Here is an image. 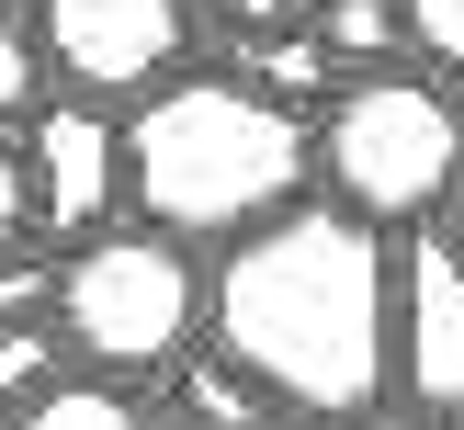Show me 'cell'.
<instances>
[{
  "label": "cell",
  "instance_id": "cell-11",
  "mask_svg": "<svg viewBox=\"0 0 464 430\" xmlns=\"http://www.w3.org/2000/svg\"><path fill=\"white\" fill-rule=\"evenodd\" d=\"M34 125L45 113V45H34V23H0V125Z\"/></svg>",
  "mask_w": 464,
  "mask_h": 430
},
{
  "label": "cell",
  "instance_id": "cell-5",
  "mask_svg": "<svg viewBox=\"0 0 464 430\" xmlns=\"http://www.w3.org/2000/svg\"><path fill=\"white\" fill-rule=\"evenodd\" d=\"M45 80H68L80 102H148L159 80H181L193 57V0H34Z\"/></svg>",
  "mask_w": 464,
  "mask_h": 430
},
{
  "label": "cell",
  "instance_id": "cell-14",
  "mask_svg": "<svg viewBox=\"0 0 464 430\" xmlns=\"http://www.w3.org/2000/svg\"><path fill=\"white\" fill-rule=\"evenodd\" d=\"M23 226H34V181H23V148L0 136V249H12Z\"/></svg>",
  "mask_w": 464,
  "mask_h": 430
},
{
  "label": "cell",
  "instance_id": "cell-6",
  "mask_svg": "<svg viewBox=\"0 0 464 430\" xmlns=\"http://www.w3.org/2000/svg\"><path fill=\"white\" fill-rule=\"evenodd\" d=\"M23 181H34V226L45 238H102L113 204H125V125H113L102 102H45L34 125H23Z\"/></svg>",
  "mask_w": 464,
  "mask_h": 430
},
{
  "label": "cell",
  "instance_id": "cell-13",
  "mask_svg": "<svg viewBox=\"0 0 464 430\" xmlns=\"http://www.w3.org/2000/svg\"><path fill=\"white\" fill-rule=\"evenodd\" d=\"M204 12L238 34H295V23H317V0H204Z\"/></svg>",
  "mask_w": 464,
  "mask_h": 430
},
{
  "label": "cell",
  "instance_id": "cell-15",
  "mask_svg": "<svg viewBox=\"0 0 464 430\" xmlns=\"http://www.w3.org/2000/svg\"><path fill=\"white\" fill-rule=\"evenodd\" d=\"M352 430H453V419H420V407H374V419H352Z\"/></svg>",
  "mask_w": 464,
  "mask_h": 430
},
{
  "label": "cell",
  "instance_id": "cell-1",
  "mask_svg": "<svg viewBox=\"0 0 464 430\" xmlns=\"http://www.w3.org/2000/svg\"><path fill=\"white\" fill-rule=\"evenodd\" d=\"M204 339L284 419H329V430L374 419L397 385V249H385V226L340 215V204H295V215L249 226L204 272Z\"/></svg>",
  "mask_w": 464,
  "mask_h": 430
},
{
  "label": "cell",
  "instance_id": "cell-16",
  "mask_svg": "<svg viewBox=\"0 0 464 430\" xmlns=\"http://www.w3.org/2000/svg\"><path fill=\"white\" fill-rule=\"evenodd\" d=\"M453 238H464V226H453Z\"/></svg>",
  "mask_w": 464,
  "mask_h": 430
},
{
  "label": "cell",
  "instance_id": "cell-9",
  "mask_svg": "<svg viewBox=\"0 0 464 430\" xmlns=\"http://www.w3.org/2000/svg\"><path fill=\"white\" fill-rule=\"evenodd\" d=\"M317 34H329L340 68H362V57H385V45H408V34H397V0H317Z\"/></svg>",
  "mask_w": 464,
  "mask_h": 430
},
{
  "label": "cell",
  "instance_id": "cell-8",
  "mask_svg": "<svg viewBox=\"0 0 464 430\" xmlns=\"http://www.w3.org/2000/svg\"><path fill=\"white\" fill-rule=\"evenodd\" d=\"M0 430H148V407H136L113 374H57L45 397H23Z\"/></svg>",
  "mask_w": 464,
  "mask_h": 430
},
{
  "label": "cell",
  "instance_id": "cell-7",
  "mask_svg": "<svg viewBox=\"0 0 464 430\" xmlns=\"http://www.w3.org/2000/svg\"><path fill=\"white\" fill-rule=\"evenodd\" d=\"M397 397L420 419H464V238L397 249Z\"/></svg>",
  "mask_w": 464,
  "mask_h": 430
},
{
  "label": "cell",
  "instance_id": "cell-3",
  "mask_svg": "<svg viewBox=\"0 0 464 430\" xmlns=\"http://www.w3.org/2000/svg\"><path fill=\"white\" fill-rule=\"evenodd\" d=\"M317 181L362 226H420L464 204V91L430 68H362L317 113Z\"/></svg>",
  "mask_w": 464,
  "mask_h": 430
},
{
  "label": "cell",
  "instance_id": "cell-2",
  "mask_svg": "<svg viewBox=\"0 0 464 430\" xmlns=\"http://www.w3.org/2000/svg\"><path fill=\"white\" fill-rule=\"evenodd\" d=\"M306 170H317V125L295 102H272L261 80L193 68L125 113V204L136 226H159L181 249H238L249 226L295 215Z\"/></svg>",
  "mask_w": 464,
  "mask_h": 430
},
{
  "label": "cell",
  "instance_id": "cell-4",
  "mask_svg": "<svg viewBox=\"0 0 464 430\" xmlns=\"http://www.w3.org/2000/svg\"><path fill=\"white\" fill-rule=\"evenodd\" d=\"M45 329H57V351L80 374H113V385L170 374L181 339L204 329V272L159 226H102L45 272Z\"/></svg>",
  "mask_w": 464,
  "mask_h": 430
},
{
  "label": "cell",
  "instance_id": "cell-12",
  "mask_svg": "<svg viewBox=\"0 0 464 430\" xmlns=\"http://www.w3.org/2000/svg\"><path fill=\"white\" fill-rule=\"evenodd\" d=\"M57 362H68L57 329H0V397H12V407L45 397V385H57Z\"/></svg>",
  "mask_w": 464,
  "mask_h": 430
},
{
  "label": "cell",
  "instance_id": "cell-10",
  "mask_svg": "<svg viewBox=\"0 0 464 430\" xmlns=\"http://www.w3.org/2000/svg\"><path fill=\"white\" fill-rule=\"evenodd\" d=\"M397 34L430 80H464V0H397Z\"/></svg>",
  "mask_w": 464,
  "mask_h": 430
}]
</instances>
